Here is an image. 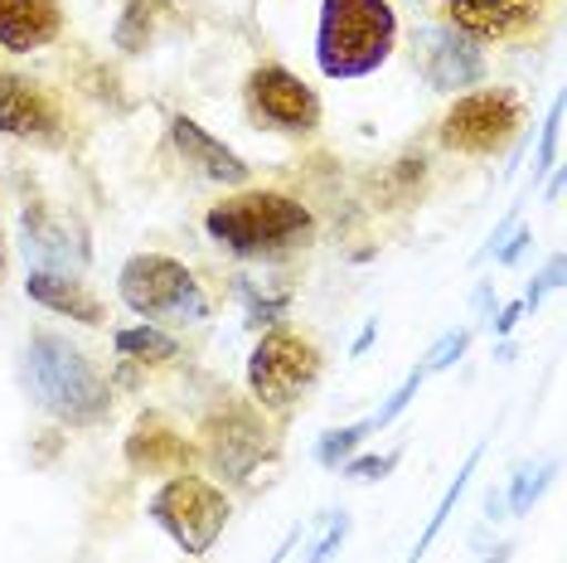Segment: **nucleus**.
<instances>
[{"label":"nucleus","mask_w":567,"mask_h":563,"mask_svg":"<svg viewBox=\"0 0 567 563\" xmlns=\"http://www.w3.org/2000/svg\"><path fill=\"white\" fill-rule=\"evenodd\" d=\"M446 16L471 40H514L544 16V0H451Z\"/></svg>","instance_id":"nucleus-11"},{"label":"nucleus","mask_w":567,"mask_h":563,"mask_svg":"<svg viewBox=\"0 0 567 563\" xmlns=\"http://www.w3.org/2000/svg\"><path fill=\"white\" fill-rule=\"evenodd\" d=\"M519 311H524V301H519V306H505V316H499V321H495L499 336H505V330H514V321H519Z\"/></svg>","instance_id":"nucleus-27"},{"label":"nucleus","mask_w":567,"mask_h":563,"mask_svg":"<svg viewBox=\"0 0 567 563\" xmlns=\"http://www.w3.org/2000/svg\"><path fill=\"white\" fill-rule=\"evenodd\" d=\"M417 73L442 93H456V88H471L485 79V59L481 49H471L456 30H417Z\"/></svg>","instance_id":"nucleus-10"},{"label":"nucleus","mask_w":567,"mask_h":563,"mask_svg":"<svg viewBox=\"0 0 567 563\" xmlns=\"http://www.w3.org/2000/svg\"><path fill=\"white\" fill-rule=\"evenodd\" d=\"M171 141L179 146V156L185 165H195L199 175H209L218 185H243L248 181V161L238 156V151H228L218 136H209L195 117H175L171 122Z\"/></svg>","instance_id":"nucleus-13"},{"label":"nucleus","mask_w":567,"mask_h":563,"mask_svg":"<svg viewBox=\"0 0 567 563\" xmlns=\"http://www.w3.org/2000/svg\"><path fill=\"white\" fill-rule=\"evenodd\" d=\"M373 428V422H354V428H340V432H326V442L316 447V462L320 467H340L344 457L354 452L359 442H364V432Z\"/></svg>","instance_id":"nucleus-20"},{"label":"nucleus","mask_w":567,"mask_h":563,"mask_svg":"<svg viewBox=\"0 0 567 563\" xmlns=\"http://www.w3.org/2000/svg\"><path fill=\"white\" fill-rule=\"evenodd\" d=\"M466 330H451V336H442V345L427 355V365H422V375H432V369H446V365H456L461 360V350H466Z\"/></svg>","instance_id":"nucleus-22"},{"label":"nucleus","mask_w":567,"mask_h":563,"mask_svg":"<svg viewBox=\"0 0 567 563\" xmlns=\"http://www.w3.org/2000/svg\"><path fill=\"white\" fill-rule=\"evenodd\" d=\"M209 438H214V462L228 477H248L262 457V428L252 422V413H228L209 422Z\"/></svg>","instance_id":"nucleus-16"},{"label":"nucleus","mask_w":567,"mask_h":563,"mask_svg":"<svg viewBox=\"0 0 567 563\" xmlns=\"http://www.w3.org/2000/svg\"><path fill=\"white\" fill-rule=\"evenodd\" d=\"M0 132L16 141H44V146H54L63 136V112L54 93L20 79V73H0Z\"/></svg>","instance_id":"nucleus-9"},{"label":"nucleus","mask_w":567,"mask_h":563,"mask_svg":"<svg viewBox=\"0 0 567 563\" xmlns=\"http://www.w3.org/2000/svg\"><path fill=\"white\" fill-rule=\"evenodd\" d=\"M59 0H0V49L30 54L59 34Z\"/></svg>","instance_id":"nucleus-14"},{"label":"nucleus","mask_w":567,"mask_h":563,"mask_svg":"<svg viewBox=\"0 0 567 563\" xmlns=\"http://www.w3.org/2000/svg\"><path fill=\"white\" fill-rule=\"evenodd\" d=\"M398 40L389 0H320L316 63L326 79H369L383 69Z\"/></svg>","instance_id":"nucleus-1"},{"label":"nucleus","mask_w":567,"mask_h":563,"mask_svg":"<svg viewBox=\"0 0 567 563\" xmlns=\"http://www.w3.org/2000/svg\"><path fill=\"white\" fill-rule=\"evenodd\" d=\"M248 102L257 117L277 126V132H316L320 122V98L296 73L277 69V63H267L248 79Z\"/></svg>","instance_id":"nucleus-8"},{"label":"nucleus","mask_w":567,"mask_h":563,"mask_svg":"<svg viewBox=\"0 0 567 563\" xmlns=\"http://www.w3.org/2000/svg\"><path fill=\"white\" fill-rule=\"evenodd\" d=\"M320 375V355L311 340L291 336V330H272L257 340L248 360V389L262 408H287L296 393H306Z\"/></svg>","instance_id":"nucleus-6"},{"label":"nucleus","mask_w":567,"mask_h":563,"mask_svg":"<svg viewBox=\"0 0 567 563\" xmlns=\"http://www.w3.org/2000/svg\"><path fill=\"white\" fill-rule=\"evenodd\" d=\"M475 467H481V447H475V452L466 457V467H461V471H456V481H451V485H446L442 505H436V510H432L427 530H422V540H417V549H412V559H408V563H417V559H422V554H427V549L436 544V534H442V524H446V515H451V510H456V501H461V491H466V485H471V471H475Z\"/></svg>","instance_id":"nucleus-19"},{"label":"nucleus","mask_w":567,"mask_h":563,"mask_svg":"<svg viewBox=\"0 0 567 563\" xmlns=\"http://www.w3.org/2000/svg\"><path fill=\"white\" fill-rule=\"evenodd\" d=\"M117 350L126 360H146V365H161V360H175L179 345L175 336H165L156 326H136V330H117Z\"/></svg>","instance_id":"nucleus-18"},{"label":"nucleus","mask_w":567,"mask_h":563,"mask_svg":"<svg viewBox=\"0 0 567 563\" xmlns=\"http://www.w3.org/2000/svg\"><path fill=\"white\" fill-rule=\"evenodd\" d=\"M558 126H563V102H553L548 126H544V141H538V165H534V171H548L553 156H558Z\"/></svg>","instance_id":"nucleus-24"},{"label":"nucleus","mask_w":567,"mask_h":563,"mask_svg":"<svg viewBox=\"0 0 567 563\" xmlns=\"http://www.w3.org/2000/svg\"><path fill=\"white\" fill-rule=\"evenodd\" d=\"M24 383H30L34 403L63 422H97L107 413V383L87 365L79 345L63 336H34L24 350Z\"/></svg>","instance_id":"nucleus-2"},{"label":"nucleus","mask_w":567,"mask_h":563,"mask_svg":"<svg viewBox=\"0 0 567 563\" xmlns=\"http://www.w3.org/2000/svg\"><path fill=\"white\" fill-rule=\"evenodd\" d=\"M393 467H398V452H389V457H359V462H344V477H354V481H379V477H389Z\"/></svg>","instance_id":"nucleus-23"},{"label":"nucleus","mask_w":567,"mask_h":563,"mask_svg":"<svg viewBox=\"0 0 567 563\" xmlns=\"http://www.w3.org/2000/svg\"><path fill=\"white\" fill-rule=\"evenodd\" d=\"M117 287H122V301L136 316H146V321L189 326V321H204V311H209L195 273L185 263L165 258V253H136V258H126Z\"/></svg>","instance_id":"nucleus-4"},{"label":"nucleus","mask_w":567,"mask_h":563,"mask_svg":"<svg viewBox=\"0 0 567 563\" xmlns=\"http://www.w3.org/2000/svg\"><path fill=\"white\" fill-rule=\"evenodd\" d=\"M204 228L238 258H262V253H281L296 238L311 234V209L296 204L291 195H277V190H257V195L214 204Z\"/></svg>","instance_id":"nucleus-3"},{"label":"nucleus","mask_w":567,"mask_h":563,"mask_svg":"<svg viewBox=\"0 0 567 563\" xmlns=\"http://www.w3.org/2000/svg\"><path fill=\"white\" fill-rule=\"evenodd\" d=\"M161 0H126V16L117 24V44L126 49V54H141V49L151 44V34H156L161 24Z\"/></svg>","instance_id":"nucleus-17"},{"label":"nucleus","mask_w":567,"mask_h":563,"mask_svg":"<svg viewBox=\"0 0 567 563\" xmlns=\"http://www.w3.org/2000/svg\"><path fill=\"white\" fill-rule=\"evenodd\" d=\"M344 534H350V520L340 515V520H334L330 530H326V540H320V544L311 549V559H306V563H330V559H334V549L344 544Z\"/></svg>","instance_id":"nucleus-26"},{"label":"nucleus","mask_w":567,"mask_h":563,"mask_svg":"<svg viewBox=\"0 0 567 563\" xmlns=\"http://www.w3.org/2000/svg\"><path fill=\"white\" fill-rule=\"evenodd\" d=\"M524 248H528V234H514V243H509L505 253H499V263H514V258H519Z\"/></svg>","instance_id":"nucleus-28"},{"label":"nucleus","mask_w":567,"mask_h":563,"mask_svg":"<svg viewBox=\"0 0 567 563\" xmlns=\"http://www.w3.org/2000/svg\"><path fill=\"white\" fill-rule=\"evenodd\" d=\"M544 477H548V467L519 471V481H514V495H509L514 515H528V505H534V501H538V491H544Z\"/></svg>","instance_id":"nucleus-21"},{"label":"nucleus","mask_w":567,"mask_h":563,"mask_svg":"<svg viewBox=\"0 0 567 563\" xmlns=\"http://www.w3.org/2000/svg\"><path fill=\"white\" fill-rule=\"evenodd\" d=\"M126 462L136 471H151V477H179V471H189V462H195V447L161 413H146V418H136L132 438H126Z\"/></svg>","instance_id":"nucleus-12"},{"label":"nucleus","mask_w":567,"mask_h":563,"mask_svg":"<svg viewBox=\"0 0 567 563\" xmlns=\"http://www.w3.org/2000/svg\"><path fill=\"white\" fill-rule=\"evenodd\" d=\"M0 273H6V228H0Z\"/></svg>","instance_id":"nucleus-29"},{"label":"nucleus","mask_w":567,"mask_h":563,"mask_svg":"<svg viewBox=\"0 0 567 563\" xmlns=\"http://www.w3.org/2000/svg\"><path fill=\"white\" fill-rule=\"evenodd\" d=\"M519 117H524V108L514 93H495V88L466 93L442 117V146L461 151V156H495V151H505L514 141Z\"/></svg>","instance_id":"nucleus-7"},{"label":"nucleus","mask_w":567,"mask_h":563,"mask_svg":"<svg viewBox=\"0 0 567 563\" xmlns=\"http://www.w3.org/2000/svg\"><path fill=\"white\" fill-rule=\"evenodd\" d=\"M228 515H234V510H228L224 485H214L204 477H189V471L171 477L156 495H151V520H156L189 559L209 554L214 540L224 534Z\"/></svg>","instance_id":"nucleus-5"},{"label":"nucleus","mask_w":567,"mask_h":563,"mask_svg":"<svg viewBox=\"0 0 567 563\" xmlns=\"http://www.w3.org/2000/svg\"><path fill=\"white\" fill-rule=\"evenodd\" d=\"M24 291H30L40 306H49L54 316H69V321H83V326H102V301L83 287V282L63 277L54 267H34V273L24 277Z\"/></svg>","instance_id":"nucleus-15"},{"label":"nucleus","mask_w":567,"mask_h":563,"mask_svg":"<svg viewBox=\"0 0 567 563\" xmlns=\"http://www.w3.org/2000/svg\"><path fill=\"white\" fill-rule=\"evenodd\" d=\"M417 383H422V369H417V375H408V379H403V389H398L393 399H389V408H379V418H373V428H383V422H393L398 413H403V408L412 403V393H417Z\"/></svg>","instance_id":"nucleus-25"}]
</instances>
